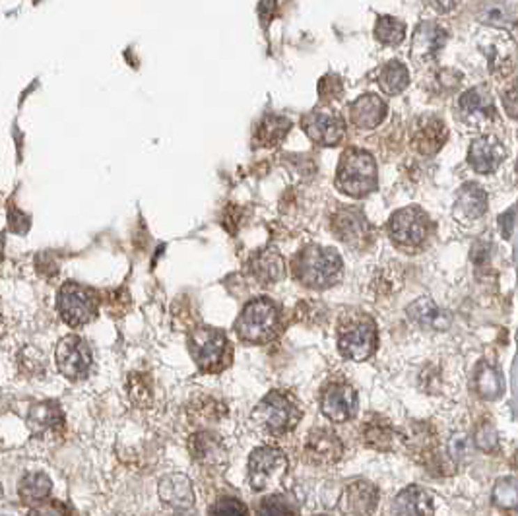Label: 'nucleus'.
Wrapping results in <instances>:
<instances>
[{"instance_id": "obj_1", "label": "nucleus", "mask_w": 518, "mask_h": 516, "mask_svg": "<svg viewBox=\"0 0 518 516\" xmlns=\"http://www.w3.org/2000/svg\"><path fill=\"white\" fill-rule=\"evenodd\" d=\"M342 272V258L327 247H307L293 258L295 278L313 290H324L338 280Z\"/></svg>"}, {"instance_id": "obj_2", "label": "nucleus", "mask_w": 518, "mask_h": 516, "mask_svg": "<svg viewBox=\"0 0 518 516\" xmlns=\"http://www.w3.org/2000/svg\"><path fill=\"white\" fill-rule=\"evenodd\" d=\"M251 419L260 433L282 437V435L290 433L291 429H295V425L299 423L301 409L288 394H283L280 390H272L260 400Z\"/></svg>"}, {"instance_id": "obj_3", "label": "nucleus", "mask_w": 518, "mask_h": 516, "mask_svg": "<svg viewBox=\"0 0 518 516\" xmlns=\"http://www.w3.org/2000/svg\"><path fill=\"white\" fill-rule=\"evenodd\" d=\"M336 187L347 196H365L377 189V165L373 155L350 148L340 157Z\"/></svg>"}, {"instance_id": "obj_4", "label": "nucleus", "mask_w": 518, "mask_h": 516, "mask_svg": "<svg viewBox=\"0 0 518 516\" xmlns=\"http://www.w3.org/2000/svg\"><path fill=\"white\" fill-rule=\"evenodd\" d=\"M235 326L241 340H245L249 344H264L272 340L278 332L280 313L270 299L258 297L243 308Z\"/></svg>"}, {"instance_id": "obj_5", "label": "nucleus", "mask_w": 518, "mask_h": 516, "mask_svg": "<svg viewBox=\"0 0 518 516\" xmlns=\"http://www.w3.org/2000/svg\"><path fill=\"white\" fill-rule=\"evenodd\" d=\"M338 347L347 359H369L377 350V326L373 318L367 315H350L340 326Z\"/></svg>"}, {"instance_id": "obj_6", "label": "nucleus", "mask_w": 518, "mask_h": 516, "mask_svg": "<svg viewBox=\"0 0 518 516\" xmlns=\"http://www.w3.org/2000/svg\"><path fill=\"white\" fill-rule=\"evenodd\" d=\"M288 458L276 446H260L249 458V483L253 491H268L282 483Z\"/></svg>"}, {"instance_id": "obj_7", "label": "nucleus", "mask_w": 518, "mask_h": 516, "mask_svg": "<svg viewBox=\"0 0 518 516\" xmlns=\"http://www.w3.org/2000/svg\"><path fill=\"white\" fill-rule=\"evenodd\" d=\"M429 231L427 216L419 208H402L391 217L388 233L392 243L404 251H414L423 244Z\"/></svg>"}, {"instance_id": "obj_8", "label": "nucleus", "mask_w": 518, "mask_h": 516, "mask_svg": "<svg viewBox=\"0 0 518 516\" xmlns=\"http://www.w3.org/2000/svg\"><path fill=\"white\" fill-rule=\"evenodd\" d=\"M191 353L204 371H218L228 357V338L221 330L208 326L196 328L191 334Z\"/></svg>"}, {"instance_id": "obj_9", "label": "nucleus", "mask_w": 518, "mask_h": 516, "mask_svg": "<svg viewBox=\"0 0 518 516\" xmlns=\"http://www.w3.org/2000/svg\"><path fill=\"white\" fill-rule=\"evenodd\" d=\"M56 307L66 325L84 326L95 317L97 303L90 290H86L78 283H66L58 291Z\"/></svg>"}, {"instance_id": "obj_10", "label": "nucleus", "mask_w": 518, "mask_h": 516, "mask_svg": "<svg viewBox=\"0 0 518 516\" xmlns=\"http://www.w3.org/2000/svg\"><path fill=\"white\" fill-rule=\"evenodd\" d=\"M56 365H58V371L68 379L78 380L88 377L93 365L90 345L78 336H66L61 340V344L56 345Z\"/></svg>"}, {"instance_id": "obj_11", "label": "nucleus", "mask_w": 518, "mask_h": 516, "mask_svg": "<svg viewBox=\"0 0 518 516\" xmlns=\"http://www.w3.org/2000/svg\"><path fill=\"white\" fill-rule=\"evenodd\" d=\"M332 229L340 241L355 249H365L373 241V227L357 208L338 210L332 217Z\"/></svg>"}, {"instance_id": "obj_12", "label": "nucleus", "mask_w": 518, "mask_h": 516, "mask_svg": "<svg viewBox=\"0 0 518 516\" xmlns=\"http://www.w3.org/2000/svg\"><path fill=\"white\" fill-rule=\"evenodd\" d=\"M301 127L305 134L318 146H338L345 136L344 118L322 109L307 113L301 120Z\"/></svg>"}, {"instance_id": "obj_13", "label": "nucleus", "mask_w": 518, "mask_h": 516, "mask_svg": "<svg viewBox=\"0 0 518 516\" xmlns=\"http://www.w3.org/2000/svg\"><path fill=\"white\" fill-rule=\"evenodd\" d=\"M320 409L330 421L344 423L347 419H352L357 412V394L350 384L334 382L322 392Z\"/></svg>"}, {"instance_id": "obj_14", "label": "nucleus", "mask_w": 518, "mask_h": 516, "mask_svg": "<svg viewBox=\"0 0 518 516\" xmlns=\"http://www.w3.org/2000/svg\"><path fill=\"white\" fill-rule=\"evenodd\" d=\"M305 454L313 464L318 466H330L342 458L344 454V444L338 439V435L330 429H317L311 431L307 444H305Z\"/></svg>"}, {"instance_id": "obj_15", "label": "nucleus", "mask_w": 518, "mask_h": 516, "mask_svg": "<svg viewBox=\"0 0 518 516\" xmlns=\"http://www.w3.org/2000/svg\"><path fill=\"white\" fill-rule=\"evenodd\" d=\"M379 503V489L371 481L350 483L342 497V510L347 516H369Z\"/></svg>"}, {"instance_id": "obj_16", "label": "nucleus", "mask_w": 518, "mask_h": 516, "mask_svg": "<svg viewBox=\"0 0 518 516\" xmlns=\"http://www.w3.org/2000/svg\"><path fill=\"white\" fill-rule=\"evenodd\" d=\"M189 451H191L192 458L206 468H218L228 460V451L223 443L219 441L218 435L210 433V431L192 435L189 439Z\"/></svg>"}, {"instance_id": "obj_17", "label": "nucleus", "mask_w": 518, "mask_h": 516, "mask_svg": "<svg viewBox=\"0 0 518 516\" xmlns=\"http://www.w3.org/2000/svg\"><path fill=\"white\" fill-rule=\"evenodd\" d=\"M505 159V148L497 138L483 136L473 140L468 150V162L478 173H493Z\"/></svg>"}, {"instance_id": "obj_18", "label": "nucleus", "mask_w": 518, "mask_h": 516, "mask_svg": "<svg viewBox=\"0 0 518 516\" xmlns=\"http://www.w3.org/2000/svg\"><path fill=\"white\" fill-rule=\"evenodd\" d=\"M159 499L165 505L179 510H187L194 505V491L191 480L185 474H169L159 481Z\"/></svg>"}, {"instance_id": "obj_19", "label": "nucleus", "mask_w": 518, "mask_h": 516, "mask_svg": "<svg viewBox=\"0 0 518 516\" xmlns=\"http://www.w3.org/2000/svg\"><path fill=\"white\" fill-rule=\"evenodd\" d=\"M458 105H460V113H462L464 120L472 123L476 127H482V125L489 123L491 118L495 117L489 93L483 88H473V90L466 91L458 101Z\"/></svg>"}, {"instance_id": "obj_20", "label": "nucleus", "mask_w": 518, "mask_h": 516, "mask_svg": "<svg viewBox=\"0 0 518 516\" xmlns=\"http://www.w3.org/2000/svg\"><path fill=\"white\" fill-rule=\"evenodd\" d=\"M384 115H386V103L375 93H365L361 97H357L352 105V111H350L352 123L363 130L381 125Z\"/></svg>"}, {"instance_id": "obj_21", "label": "nucleus", "mask_w": 518, "mask_h": 516, "mask_svg": "<svg viewBox=\"0 0 518 516\" xmlns=\"http://www.w3.org/2000/svg\"><path fill=\"white\" fill-rule=\"evenodd\" d=\"M408 318L421 328L429 330H448L450 317L441 307H437L435 301L429 297L416 299L408 307Z\"/></svg>"}, {"instance_id": "obj_22", "label": "nucleus", "mask_w": 518, "mask_h": 516, "mask_svg": "<svg viewBox=\"0 0 518 516\" xmlns=\"http://www.w3.org/2000/svg\"><path fill=\"white\" fill-rule=\"evenodd\" d=\"M446 142V127L443 120L435 117L423 118L416 128L414 146L419 154L435 155Z\"/></svg>"}, {"instance_id": "obj_23", "label": "nucleus", "mask_w": 518, "mask_h": 516, "mask_svg": "<svg viewBox=\"0 0 518 516\" xmlns=\"http://www.w3.org/2000/svg\"><path fill=\"white\" fill-rule=\"evenodd\" d=\"M446 41V31L443 27L435 24V22H425L418 27L416 36H414V47H411V54L419 58V61H427L431 56H435Z\"/></svg>"}, {"instance_id": "obj_24", "label": "nucleus", "mask_w": 518, "mask_h": 516, "mask_svg": "<svg viewBox=\"0 0 518 516\" xmlns=\"http://www.w3.org/2000/svg\"><path fill=\"white\" fill-rule=\"evenodd\" d=\"M487 212V192L478 185H466L455 204V216L460 221H476Z\"/></svg>"}, {"instance_id": "obj_25", "label": "nucleus", "mask_w": 518, "mask_h": 516, "mask_svg": "<svg viewBox=\"0 0 518 516\" xmlns=\"http://www.w3.org/2000/svg\"><path fill=\"white\" fill-rule=\"evenodd\" d=\"M396 516H433V499L425 489L409 485L394 501Z\"/></svg>"}, {"instance_id": "obj_26", "label": "nucleus", "mask_w": 518, "mask_h": 516, "mask_svg": "<svg viewBox=\"0 0 518 516\" xmlns=\"http://www.w3.org/2000/svg\"><path fill=\"white\" fill-rule=\"evenodd\" d=\"M363 443L375 451L392 453L400 444H404V437L396 429H392L386 421L375 419L363 427Z\"/></svg>"}, {"instance_id": "obj_27", "label": "nucleus", "mask_w": 518, "mask_h": 516, "mask_svg": "<svg viewBox=\"0 0 518 516\" xmlns=\"http://www.w3.org/2000/svg\"><path fill=\"white\" fill-rule=\"evenodd\" d=\"M63 423V409L56 402H41L29 409L28 425L36 435H45Z\"/></svg>"}, {"instance_id": "obj_28", "label": "nucleus", "mask_w": 518, "mask_h": 516, "mask_svg": "<svg viewBox=\"0 0 518 516\" xmlns=\"http://www.w3.org/2000/svg\"><path fill=\"white\" fill-rule=\"evenodd\" d=\"M251 270L256 276V280L262 283H274V281L282 280L285 276V263L280 254L266 249L262 253H258L251 263Z\"/></svg>"}, {"instance_id": "obj_29", "label": "nucleus", "mask_w": 518, "mask_h": 516, "mask_svg": "<svg viewBox=\"0 0 518 516\" xmlns=\"http://www.w3.org/2000/svg\"><path fill=\"white\" fill-rule=\"evenodd\" d=\"M409 72L400 61H391L381 68L379 72V86L388 95H398L400 91L408 88Z\"/></svg>"}, {"instance_id": "obj_30", "label": "nucleus", "mask_w": 518, "mask_h": 516, "mask_svg": "<svg viewBox=\"0 0 518 516\" xmlns=\"http://www.w3.org/2000/svg\"><path fill=\"white\" fill-rule=\"evenodd\" d=\"M473 389L483 400H495L503 392V380L501 375L491 365L482 363L476 375H473Z\"/></svg>"}, {"instance_id": "obj_31", "label": "nucleus", "mask_w": 518, "mask_h": 516, "mask_svg": "<svg viewBox=\"0 0 518 516\" xmlns=\"http://www.w3.org/2000/svg\"><path fill=\"white\" fill-rule=\"evenodd\" d=\"M53 483L49 480L47 474L36 471V474H28L24 476V480L19 481V497L26 503H39L47 499V495L51 493Z\"/></svg>"}, {"instance_id": "obj_32", "label": "nucleus", "mask_w": 518, "mask_h": 516, "mask_svg": "<svg viewBox=\"0 0 518 516\" xmlns=\"http://www.w3.org/2000/svg\"><path fill=\"white\" fill-rule=\"evenodd\" d=\"M375 37L384 45H398L406 37V26L392 16H381L375 26Z\"/></svg>"}, {"instance_id": "obj_33", "label": "nucleus", "mask_w": 518, "mask_h": 516, "mask_svg": "<svg viewBox=\"0 0 518 516\" xmlns=\"http://www.w3.org/2000/svg\"><path fill=\"white\" fill-rule=\"evenodd\" d=\"M290 127L291 123L288 118L278 117V115H270V117L264 118L262 123H260V127H258V140H260L264 146L278 144L283 136L288 134Z\"/></svg>"}, {"instance_id": "obj_34", "label": "nucleus", "mask_w": 518, "mask_h": 516, "mask_svg": "<svg viewBox=\"0 0 518 516\" xmlns=\"http://www.w3.org/2000/svg\"><path fill=\"white\" fill-rule=\"evenodd\" d=\"M493 503L503 510H512L518 507V480L503 478L493 489Z\"/></svg>"}, {"instance_id": "obj_35", "label": "nucleus", "mask_w": 518, "mask_h": 516, "mask_svg": "<svg viewBox=\"0 0 518 516\" xmlns=\"http://www.w3.org/2000/svg\"><path fill=\"white\" fill-rule=\"evenodd\" d=\"M473 444L482 451V453H495L499 448V435H497V429L483 421L480 425L476 427L473 431Z\"/></svg>"}, {"instance_id": "obj_36", "label": "nucleus", "mask_w": 518, "mask_h": 516, "mask_svg": "<svg viewBox=\"0 0 518 516\" xmlns=\"http://www.w3.org/2000/svg\"><path fill=\"white\" fill-rule=\"evenodd\" d=\"M258 516H295V508L291 507L288 499L272 495L258 505Z\"/></svg>"}, {"instance_id": "obj_37", "label": "nucleus", "mask_w": 518, "mask_h": 516, "mask_svg": "<svg viewBox=\"0 0 518 516\" xmlns=\"http://www.w3.org/2000/svg\"><path fill=\"white\" fill-rule=\"evenodd\" d=\"M208 516H249V508L239 499H219L208 510Z\"/></svg>"}, {"instance_id": "obj_38", "label": "nucleus", "mask_w": 518, "mask_h": 516, "mask_svg": "<svg viewBox=\"0 0 518 516\" xmlns=\"http://www.w3.org/2000/svg\"><path fill=\"white\" fill-rule=\"evenodd\" d=\"M470 451H472V439L466 433H455L448 441V458L458 464V462H464L468 456H470Z\"/></svg>"}, {"instance_id": "obj_39", "label": "nucleus", "mask_w": 518, "mask_h": 516, "mask_svg": "<svg viewBox=\"0 0 518 516\" xmlns=\"http://www.w3.org/2000/svg\"><path fill=\"white\" fill-rule=\"evenodd\" d=\"M318 93H320V100L327 101V103H332V101H336L342 97V93H344V84L342 80L334 76V74H327L320 84H318Z\"/></svg>"}, {"instance_id": "obj_40", "label": "nucleus", "mask_w": 518, "mask_h": 516, "mask_svg": "<svg viewBox=\"0 0 518 516\" xmlns=\"http://www.w3.org/2000/svg\"><path fill=\"white\" fill-rule=\"evenodd\" d=\"M128 390H130V398L136 406H148L152 402V390L142 377H132L128 382Z\"/></svg>"}, {"instance_id": "obj_41", "label": "nucleus", "mask_w": 518, "mask_h": 516, "mask_svg": "<svg viewBox=\"0 0 518 516\" xmlns=\"http://www.w3.org/2000/svg\"><path fill=\"white\" fill-rule=\"evenodd\" d=\"M66 507L58 501H51V503H41L28 513V516H66Z\"/></svg>"}, {"instance_id": "obj_42", "label": "nucleus", "mask_w": 518, "mask_h": 516, "mask_svg": "<svg viewBox=\"0 0 518 516\" xmlns=\"http://www.w3.org/2000/svg\"><path fill=\"white\" fill-rule=\"evenodd\" d=\"M503 105H505V111L509 113L510 117L518 118V86L503 93Z\"/></svg>"}, {"instance_id": "obj_43", "label": "nucleus", "mask_w": 518, "mask_h": 516, "mask_svg": "<svg viewBox=\"0 0 518 516\" xmlns=\"http://www.w3.org/2000/svg\"><path fill=\"white\" fill-rule=\"evenodd\" d=\"M515 212H517V208H510L507 214H503L499 219V226H501V231H503V235L505 237H510V233H512V226H515Z\"/></svg>"}, {"instance_id": "obj_44", "label": "nucleus", "mask_w": 518, "mask_h": 516, "mask_svg": "<svg viewBox=\"0 0 518 516\" xmlns=\"http://www.w3.org/2000/svg\"><path fill=\"white\" fill-rule=\"evenodd\" d=\"M472 258L476 264H485V260L489 258V244L487 243H478L473 247Z\"/></svg>"}, {"instance_id": "obj_45", "label": "nucleus", "mask_w": 518, "mask_h": 516, "mask_svg": "<svg viewBox=\"0 0 518 516\" xmlns=\"http://www.w3.org/2000/svg\"><path fill=\"white\" fill-rule=\"evenodd\" d=\"M0 497H2V485H0Z\"/></svg>"}, {"instance_id": "obj_46", "label": "nucleus", "mask_w": 518, "mask_h": 516, "mask_svg": "<svg viewBox=\"0 0 518 516\" xmlns=\"http://www.w3.org/2000/svg\"><path fill=\"white\" fill-rule=\"evenodd\" d=\"M318 516H327V515H318Z\"/></svg>"}]
</instances>
